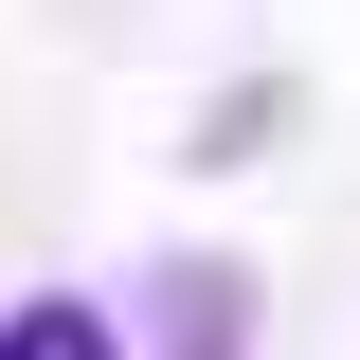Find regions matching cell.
<instances>
[{"label":"cell","mask_w":360,"mask_h":360,"mask_svg":"<svg viewBox=\"0 0 360 360\" xmlns=\"http://www.w3.org/2000/svg\"><path fill=\"white\" fill-rule=\"evenodd\" d=\"M0 360H127V342H108V307H72V288H37V307L0 324Z\"/></svg>","instance_id":"cell-1"}]
</instances>
